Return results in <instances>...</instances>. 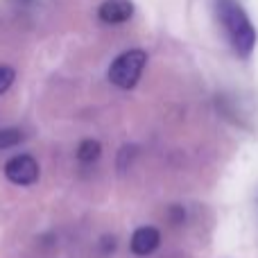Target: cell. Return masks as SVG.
<instances>
[{
	"label": "cell",
	"instance_id": "cell-1",
	"mask_svg": "<svg viewBox=\"0 0 258 258\" xmlns=\"http://www.w3.org/2000/svg\"><path fill=\"white\" fill-rule=\"evenodd\" d=\"M215 7H218V16L227 30L233 50L240 57H247L256 45V27L251 25L249 16L236 0H215Z\"/></svg>",
	"mask_w": 258,
	"mask_h": 258
},
{
	"label": "cell",
	"instance_id": "cell-2",
	"mask_svg": "<svg viewBox=\"0 0 258 258\" xmlns=\"http://www.w3.org/2000/svg\"><path fill=\"white\" fill-rule=\"evenodd\" d=\"M147 63V52L141 48H132L113 59L109 66V82L118 89H134L143 75V68Z\"/></svg>",
	"mask_w": 258,
	"mask_h": 258
},
{
	"label": "cell",
	"instance_id": "cell-3",
	"mask_svg": "<svg viewBox=\"0 0 258 258\" xmlns=\"http://www.w3.org/2000/svg\"><path fill=\"white\" fill-rule=\"evenodd\" d=\"M5 177L12 183H18V186H30L39 179V163L30 154L14 156L5 165Z\"/></svg>",
	"mask_w": 258,
	"mask_h": 258
},
{
	"label": "cell",
	"instance_id": "cell-4",
	"mask_svg": "<svg viewBox=\"0 0 258 258\" xmlns=\"http://www.w3.org/2000/svg\"><path fill=\"white\" fill-rule=\"evenodd\" d=\"M98 16L102 23L118 25V23H125L134 16V5L129 0H104L98 9Z\"/></svg>",
	"mask_w": 258,
	"mask_h": 258
},
{
	"label": "cell",
	"instance_id": "cell-5",
	"mask_svg": "<svg viewBox=\"0 0 258 258\" xmlns=\"http://www.w3.org/2000/svg\"><path fill=\"white\" fill-rule=\"evenodd\" d=\"M161 242V233L154 227H141L134 231L132 236V251L136 256H150L152 251L159 247Z\"/></svg>",
	"mask_w": 258,
	"mask_h": 258
},
{
	"label": "cell",
	"instance_id": "cell-6",
	"mask_svg": "<svg viewBox=\"0 0 258 258\" xmlns=\"http://www.w3.org/2000/svg\"><path fill=\"white\" fill-rule=\"evenodd\" d=\"M100 154H102V145L95 138H84L80 143V147H77V159L82 163H95L100 159Z\"/></svg>",
	"mask_w": 258,
	"mask_h": 258
},
{
	"label": "cell",
	"instance_id": "cell-7",
	"mask_svg": "<svg viewBox=\"0 0 258 258\" xmlns=\"http://www.w3.org/2000/svg\"><path fill=\"white\" fill-rule=\"evenodd\" d=\"M23 141V132L16 127H7V129H0V152L9 150V147L18 145Z\"/></svg>",
	"mask_w": 258,
	"mask_h": 258
},
{
	"label": "cell",
	"instance_id": "cell-8",
	"mask_svg": "<svg viewBox=\"0 0 258 258\" xmlns=\"http://www.w3.org/2000/svg\"><path fill=\"white\" fill-rule=\"evenodd\" d=\"M14 77H16V73L12 66H0V95L9 91V86L14 84Z\"/></svg>",
	"mask_w": 258,
	"mask_h": 258
}]
</instances>
